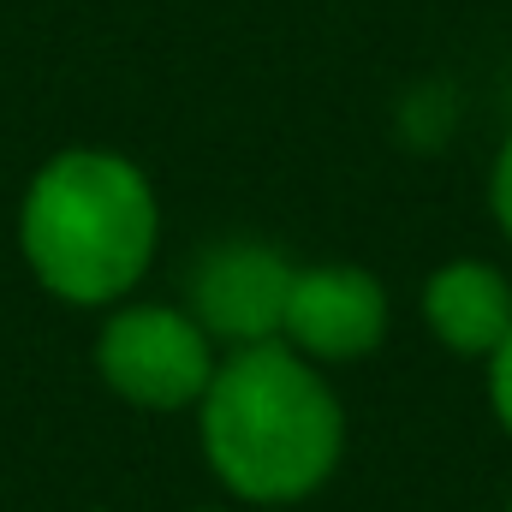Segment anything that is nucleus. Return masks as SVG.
<instances>
[{
    "instance_id": "nucleus-1",
    "label": "nucleus",
    "mask_w": 512,
    "mask_h": 512,
    "mask_svg": "<svg viewBox=\"0 0 512 512\" xmlns=\"http://www.w3.org/2000/svg\"><path fill=\"white\" fill-rule=\"evenodd\" d=\"M191 417L209 477L239 507H298L346 459V405L328 370L280 340L221 352Z\"/></svg>"
},
{
    "instance_id": "nucleus-2",
    "label": "nucleus",
    "mask_w": 512,
    "mask_h": 512,
    "mask_svg": "<svg viewBox=\"0 0 512 512\" xmlns=\"http://www.w3.org/2000/svg\"><path fill=\"white\" fill-rule=\"evenodd\" d=\"M161 251L155 179L126 149H54L18 197V256L30 280L72 310H114Z\"/></svg>"
},
{
    "instance_id": "nucleus-3",
    "label": "nucleus",
    "mask_w": 512,
    "mask_h": 512,
    "mask_svg": "<svg viewBox=\"0 0 512 512\" xmlns=\"http://www.w3.org/2000/svg\"><path fill=\"white\" fill-rule=\"evenodd\" d=\"M90 364L114 399H126L131 411H197L203 387L221 364V346L197 328V316L185 304L167 298H120L114 310H102V328L90 340Z\"/></svg>"
},
{
    "instance_id": "nucleus-4",
    "label": "nucleus",
    "mask_w": 512,
    "mask_h": 512,
    "mask_svg": "<svg viewBox=\"0 0 512 512\" xmlns=\"http://www.w3.org/2000/svg\"><path fill=\"white\" fill-rule=\"evenodd\" d=\"M292 274H298V256H286L256 233H227V239L197 251L179 304L197 316V328L221 352L262 346V340H280Z\"/></svg>"
},
{
    "instance_id": "nucleus-5",
    "label": "nucleus",
    "mask_w": 512,
    "mask_h": 512,
    "mask_svg": "<svg viewBox=\"0 0 512 512\" xmlns=\"http://www.w3.org/2000/svg\"><path fill=\"white\" fill-rule=\"evenodd\" d=\"M387 328H393V304L376 268L346 256L298 262L286 316H280V346H292L316 370H346L382 352Z\"/></svg>"
},
{
    "instance_id": "nucleus-6",
    "label": "nucleus",
    "mask_w": 512,
    "mask_h": 512,
    "mask_svg": "<svg viewBox=\"0 0 512 512\" xmlns=\"http://www.w3.org/2000/svg\"><path fill=\"white\" fill-rule=\"evenodd\" d=\"M417 316L441 352L483 364L512 328V274L489 256H447L423 274Z\"/></svg>"
},
{
    "instance_id": "nucleus-7",
    "label": "nucleus",
    "mask_w": 512,
    "mask_h": 512,
    "mask_svg": "<svg viewBox=\"0 0 512 512\" xmlns=\"http://www.w3.org/2000/svg\"><path fill=\"white\" fill-rule=\"evenodd\" d=\"M483 393H489V417L501 423V435L512 441V328H507V340L483 358Z\"/></svg>"
},
{
    "instance_id": "nucleus-8",
    "label": "nucleus",
    "mask_w": 512,
    "mask_h": 512,
    "mask_svg": "<svg viewBox=\"0 0 512 512\" xmlns=\"http://www.w3.org/2000/svg\"><path fill=\"white\" fill-rule=\"evenodd\" d=\"M489 221H495V233L507 239V251H512V131L501 137V149L489 161Z\"/></svg>"
},
{
    "instance_id": "nucleus-9",
    "label": "nucleus",
    "mask_w": 512,
    "mask_h": 512,
    "mask_svg": "<svg viewBox=\"0 0 512 512\" xmlns=\"http://www.w3.org/2000/svg\"><path fill=\"white\" fill-rule=\"evenodd\" d=\"M501 512H512V495H507V507H501Z\"/></svg>"
},
{
    "instance_id": "nucleus-10",
    "label": "nucleus",
    "mask_w": 512,
    "mask_h": 512,
    "mask_svg": "<svg viewBox=\"0 0 512 512\" xmlns=\"http://www.w3.org/2000/svg\"><path fill=\"white\" fill-rule=\"evenodd\" d=\"M203 512H221V507H203Z\"/></svg>"
}]
</instances>
